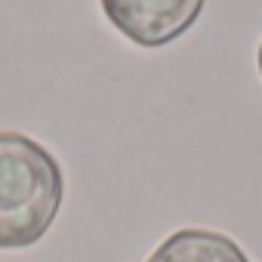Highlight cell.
Returning a JSON list of instances; mask_svg holds the SVG:
<instances>
[{
	"label": "cell",
	"mask_w": 262,
	"mask_h": 262,
	"mask_svg": "<svg viewBox=\"0 0 262 262\" xmlns=\"http://www.w3.org/2000/svg\"><path fill=\"white\" fill-rule=\"evenodd\" d=\"M62 167L40 142L0 133V250L37 244L62 207Z\"/></svg>",
	"instance_id": "1"
},
{
	"label": "cell",
	"mask_w": 262,
	"mask_h": 262,
	"mask_svg": "<svg viewBox=\"0 0 262 262\" xmlns=\"http://www.w3.org/2000/svg\"><path fill=\"white\" fill-rule=\"evenodd\" d=\"M99 4L123 37L145 50H158L182 37L204 10V0H99Z\"/></svg>",
	"instance_id": "2"
},
{
	"label": "cell",
	"mask_w": 262,
	"mask_h": 262,
	"mask_svg": "<svg viewBox=\"0 0 262 262\" xmlns=\"http://www.w3.org/2000/svg\"><path fill=\"white\" fill-rule=\"evenodd\" d=\"M145 262H250V259L222 231L182 228L170 234Z\"/></svg>",
	"instance_id": "3"
},
{
	"label": "cell",
	"mask_w": 262,
	"mask_h": 262,
	"mask_svg": "<svg viewBox=\"0 0 262 262\" xmlns=\"http://www.w3.org/2000/svg\"><path fill=\"white\" fill-rule=\"evenodd\" d=\"M259 74H262V43H259Z\"/></svg>",
	"instance_id": "4"
}]
</instances>
